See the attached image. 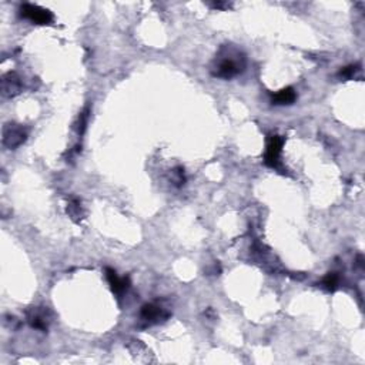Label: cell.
Here are the masks:
<instances>
[{"mask_svg": "<svg viewBox=\"0 0 365 365\" xmlns=\"http://www.w3.org/2000/svg\"><path fill=\"white\" fill-rule=\"evenodd\" d=\"M242 67H244V59L241 56H233L231 53H228L221 60H218L214 75L217 77H223V79H231V77L237 76L240 71H242Z\"/></svg>", "mask_w": 365, "mask_h": 365, "instance_id": "obj_1", "label": "cell"}, {"mask_svg": "<svg viewBox=\"0 0 365 365\" xmlns=\"http://www.w3.org/2000/svg\"><path fill=\"white\" fill-rule=\"evenodd\" d=\"M21 16L37 25H50L53 21V14L50 13L47 9L33 6V5L21 6Z\"/></svg>", "mask_w": 365, "mask_h": 365, "instance_id": "obj_2", "label": "cell"}, {"mask_svg": "<svg viewBox=\"0 0 365 365\" xmlns=\"http://www.w3.org/2000/svg\"><path fill=\"white\" fill-rule=\"evenodd\" d=\"M26 133L17 124H7L3 129V144L9 149H16L25 143Z\"/></svg>", "mask_w": 365, "mask_h": 365, "instance_id": "obj_3", "label": "cell"}, {"mask_svg": "<svg viewBox=\"0 0 365 365\" xmlns=\"http://www.w3.org/2000/svg\"><path fill=\"white\" fill-rule=\"evenodd\" d=\"M284 140L280 136H273L270 138L267 152H265V164L270 167H278L280 164V153L283 149Z\"/></svg>", "mask_w": 365, "mask_h": 365, "instance_id": "obj_4", "label": "cell"}, {"mask_svg": "<svg viewBox=\"0 0 365 365\" xmlns=\"http://www.w3.org/2000/svg\"><path fill=\"white\" fill-rule=\"evenodd\" d=\"M20 79L16 76L14 73H7L6 76H3V79H2V91H3V96H16V94L20 91Z\"/></svg>", "mask_w": 365, "mask_h": 365, "instance_id": "obj_5", "label": "cell"}, {"mask_svg": "<svg viewBox=\"0 0 365 365\" xmlns=\"http://www.w3.org/2000/svg\"><path fill=\"white\" fill-rule=\"evenodd\" d=\"M107 273V280L111 285V289L114 293H123L124 289H127L129 287V280L127 278H120V277L116 274V271H113L111 269L106 270Z\"/></svg>", "mask_w": 365, "mask_h": 365, "instance_id": "obj_6", "label": "cell"}, {"mask_svg": "<svg viewBox=\"0 0 365 365\" xmlns=\"http://www.w3.org/2000/svg\"><path fill=\"white\" fill-rule=\"evenodd\" d=\"M141 317L147 320V321H159L161 318L167 317V314H165L164 311L161 310L160 307H156V305L149 304V305H144V307H143Z\"/></svg>", "mask_w": 365, "mask_h": 365, "instance_id": "obj_7", "label": "cell"}, {"mask_svg": "<svg viewBox=\"0 0 365 365\" xmlns=\"http://www.w3.org/2000/svg\"><path fill=\"white\" fill-rule=\"evenodd\" d=\"M296 91L288 87V89H284L281 91H278L276 96L273 97V102L276 104H291L296 102Z\"/></svg>", "mask_w": 365, "mask_h": 365, "instance_id": "obj_8", "label": "cell"}, {"mask_svg": "<svg viewBox=\"0 0 365 365\" xmlns=\"http://www.w3.org/2000/svg\"><path fill=\"white\" fill-rule=\"evenodd\" d=\"M338 283H339V277H338V274H335V273H330V274L324 278L323 285H324L328 291H334V289L338 287Z\"/></svg>", "mask_w": 365, "mask_h": 365, "instance_id": "obj_9", "label": "cell"}, {"mask_svg": "<svg viewBox=\"0 0 365 365\" xmlns=\"http://www.w3.org/2000/svg\"><path fill=\"white\" fill-rule=\"evenodd\" d=\"M67 213L71 215V218H79V217H82V207H80V204L77 203V201H73V203H70L69 207H67Z\"/></svg>", "mask_w": 365, "mask_h": 365, "instance_id": "obj_10", "label": "cell"}, {"mask_svg": "<svg viewBox=\"0 0 365 365\" xmlns=\"http://www.w3.org/2000/svg\"><path fill=\"white\" fill-rule=\"evenodd\" d=\"M355 70H357V67H355V66L345 67V69H343L341 71H339V76L343 77V79H348V77H351L352 75L355 73Z\"/></svg>", "mask_w": 365, "mask_h": 365, "instance_id": "obj_11", "label": "cell"}]
</instances>
